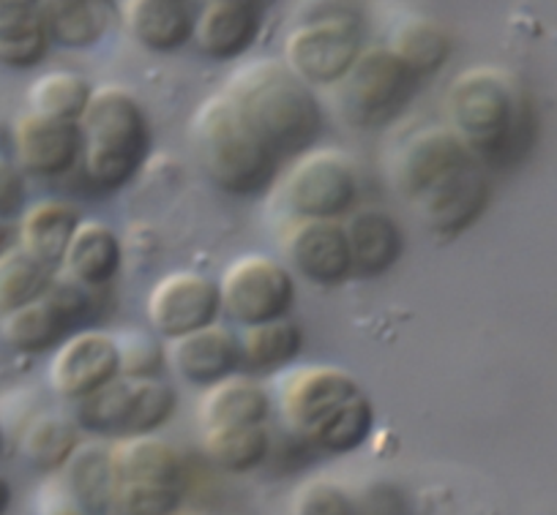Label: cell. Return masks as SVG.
Returning <instances> with one entry per match:
<instances>
[{"label":"cell","instance_id":"20","mask_svg":"<svg viewBox=\"0 0 557 515\" xmlns=\"http://www.w3.org/2000/svg\"><path fill=\"white\" fill-rule=\"evenodd\" d=\"M39 12L52 45L66 50H90L121 17L117 0H41Z\"/></svg>","mask_w":557,"mask_h":515},{"label":"cell","instance_id":"12","mask_svg":"<svg viewBox=\"0 0 557 515\" xmlns=\"http://www.w3.org/2000/svg\"><path fill=\"white\" fill-rule=\"evenodd\" d=\"M219 311H222L219 284L191 271L162 276L153 284L146 300L148 325L157 336L168 338V341L213 325Z\"/></svg>","mask_w":557,"mask_h":515},{"label":"cell","instance_id":"25","mask_svg":"<svg viewBox=\"0 0 557 515\" xmlns=\"http://www.w3.org/2000/svg\"><path fill=\"white\" fill-rule=\"evenodd\" d=\"M69 491L94 515H107L115 504V469H112V448L101 442H79L72 459L61 469Z\"/></svg>","mask_w":557,"mask_h":515},{"label":"cell","instance_id":"17","mask_svg":"<svg viewBox=\"0 0 557 515\" xmlns=\"http://www.w3.org/2000/svg\"><path fill=\"white\" fill-rule=\"evenodd\" d=\"M195 14L189 0H126L121 7L128 36L151 52H175L189 45Z\"/></svg>","mask_w":557,"mask_h":515},{"label":"cell","instance_id":"42","mask_svg":"<svg viewBox=\"0 0 557 515\" xmlns=\"http://www.w3.org/2000/svg\"><path fill=\"white\" fill-rule=\"evenodd\" d=\"M12 507V482L0 475V515H7Z\"/></svg>","mask_w":557,"mask_h":515},{"label":"cell","instance_id":"1","mask_svg":"<svg viewBox=\"0 0 557 515\" xmlns=\"http://www.w3.org/2000/svg\"><path fill=\"white\" fill-rule=\"evenodd\" d=\"M391 186L437 238H459L492 197L490 169L451 126H426L401 142L391 161Z\"/></svg>","mask_w":557,"mask_h":515},{"label":"cell","instance_id":"35","mask_svg":"<svg viewBox=\"0 0 557 515\" xmlns=\"http://www.w3.org/2000/svg\"><path fill=\"white\" fill-rule=\"evenodd\" d=\"M117 352H121V377L148 379L159 377L168 366V350L148 332L128 330L115 336Z\"/></svg>","mask_w":557,"mask_h":515},{"label":"cell","instance_id":"33","mask_svg":"<svg viewBox=\"0 0 557 515\" xmlns=\"http://www.w3.org/2000/svg\"><path fill=\"white\" fill-rule=\"evenodd\" d=\"M132 399V379L115 377L96 393L74 401V423L88 434H123Z\"/></svg>","mask_w":557,"mask_h":515},{"label":"cell","instance_id":"13","mask_svg":"<svg viewBox=\"0 0 557 515\" xmlns=\"http://www.w3.org/2000/svg\"><path fill=\"white\" fill-rule=\"evenodd\" d=\"M282 251L290 271L314 287H339L352 276L350 246L339 218L296 216L282 233Z\"/></svg>","mask_w":557,"mask_h":515},{"label":"cell","instance_id":"23","mask_svg":"<svg viewBox=\"0 0 557 515\" xmlns=\"http://www.w3.org/2000/svg\"><path fill=\"white\" fill-rule=\"evenodd\" d=\"M79 211L69 202L45 200L30 205L20 218V249L45 267H58L69 249L74 229L79 227Z\"/></svg>","mask_w":557,"mask_h":515},{"label":"cell","instance_id":"45","mask_svg":"<svg viewBox=\"0 0 557 515\" xmlns=\"http://www.w3.org/2000/svg\"><path fill=\"white\" fill-rule=\"evenodd\" d=\"M3 442H7V437H3V426H0V453H3Z\"/></svg>","mask_w":557,"mask_h":515},{"label":"cell","instance_id":"37","mask_svg":"<svg viewBox=\"0 0 557 515\" xmlns=\"http://www.w3.org/2000/svg\"><path fill=\"white\" fill-rule=\"evenodd\" d=\"M296 515H358V507L336 482L312 480L296 493Z\"/></svg>","mask_w":557,"mask_h":515},{"label":"cell","instance_id":"2","mask_svg":"<svg viewBox=\"0 0 557 515\" xmlns=\"http://www.w3.org/2000/svg\"><path fill=\"white\" fill-rule=\"evenodd\" d=\"M451 131L486 166H511L533 139V106L528 90L506 68L473 66L459 74L446 93Z\"/></svg>","mask_w":557,"mask_h":515},{"label":"cell","instance_id":"41","mask_svg":"<svg viewBox=\"0 0 557 515\" xmlns=\"http://www.w3.org/2000/svg\"><path fill=\"white\" fill-rule=\"evenodd\" d=\"M358 515H407V504L396 488L377 486L363 497V504L358 507Z\"/></svg>","mask_w":557,"mask_h":515},{"label":"cell","instance_id":"27","mask_svg":"<svg viewBox=\"0 0 557 515\" xmlns=\"http://www.w3.org/2000/svg\"><path fill=\"white\" fill-rule=\"evenodd\" d=\"M388 50L421 79L446 66L454 52V39L435 20L407 17L391 34Z\"/></svg>","mask_w":557,"mask_h":515},{"label":"cell","instance_id":"44","mask_svg":"<svg viewBox=\"0 0 557 515\" xmlns=\"http://www.w3.org/2000/svg\"><path fill=\"white\" fill-rule=\"evenodd\" d=\"M202 3H246V7H255L262 12L271 0H202Z\"/></svg>","mask_w":557,"mask_h":515},{"label":"cell","instance_id":"29","mask_svg":"<svg viewBox=\"0 0 557 515\" xmlns=\"http://www.w3.org/2000/svg\"><path fill=\"white\" fill-rule=\"evenodd\" d=\"M79 448V426L61 415H39L20 439L23 459L45 475H55Z\"/></svg>","mask_w":557,"mask_h":515},{"label":"cell","instance_id":"5","mask_svg":"<svg viewBox=\"0 0 557 515\" xmlns=\"http://www.w3.org/2000/svg\"><path fill=\"white\" fill-rule=\"evenodd\" d=\"M191 145L208 180L230 197L262 194L282 161L224 90L195 112Z\"/></svg>","mask_w":557,"mask_h":515},{"label":"cell","instance_id":"7","mask_svg":"<svg viewBox=\"0 0 557 515\" xmlns=\"http://www.w3.org/2000/svg\"><path fill=\"white\" fill-rule=\"evenodd\" d=\"M361 14L350 3L314 7L285 41V63L312 88L339 85L363 50Z\"/></svg>","mask_w":557,"mask_h":515},{"label":"cell","instance_id":"6","mask_svg":"<svg viewBox=\"0 0 557 515\" xmlns=\"http://www.w3.org/2000/svg\"><path fill=\"white\" fill-rule=\"evenodd\" d=\"M83 175L96 194L123 189L143 169L151 153V123L146 110L117 85L94 88L88 110L79 117Z\"/></svg>","mask_w":557,"mask_h":515},{"label":"cell","instance_id":"3","mask_svg":"<svg viewBox=\"0 0 557 515\" xmlns=\"http://www.w3.org/2000/svg\"><path fill=\"white\" fill-rule=\"evenodd\" d=\"M278 410L290 431L325 455L361 448L374 428V406L361 385L336 366L293 368L278 382Z\"/></svg>","mask_w":557,"mask_h":515},{"label":"cell","instance_id":"14","mask_svg":"<svg viewBox=\"0 0 557 515\" xmlns=\"http://www.w3.org/2000/svg\"><path fill=\"white\" fill-rule=\"evenodd\" d=\"M115 377H121V352L110 332H72L50 361V388L72 404L96 393Z\"/></svg>","mask_w":557,"mask_h":515},{"label":"cell","instance_id":"40","mask_svg":"<svg viewBox=\"0 0 557 515\" xmlns=\"http://www.w3.org/2000/svg\"><path fill=\"white\" fill-rule=\"evenodd\" d=\"M41 0H0V39L17 34L20 28L41 17Z\"/></svg>","mask_w":557,"mask_h":515},{"label":"cell","instance_id":"8","mask_svg":"<svg viewBox=\"0 0 557 515\" xmlns=\"http://www.w3.org/2000/svg\"><path fill=\"white\" fill-rule=\"evenodd\" d=\"M416 85V74L388 47H363L339 83L342 112L358 128L385 126L410 104Z\"/></svg>","mask_w":557,"mask_h":515},{"label":"cell","instance_id":"21","mask_svg":"<svg viewBox=\"0 0 557 515\" xmlns=\"http://www.w3.org/2000/svg\"><path fill=\"white\" fill-rule=\"evenodd\" d=\"M123 262L121 238L96 218H83L74 229L69 249L63 254V271L66 278L77 281L85 289L107 287L117 276Z\"/></svg>","mask_w":557,"mask_h":515},{"label":"cell","instance_id":"4","mask_svg":"<svg viewBox=\"0 0 557 515\" xmlns=\"http://www.w3.org/2000/svg\"><path fill=\"white\" fill-rule=\"evenodd\" d=\"M224 93L278 159L307 153L323 134V106L312 85L278 58L246 63L230 77Z\"/></svg>","mask_w":557,"mask_h":515},{"label":"cell","instance_id":"22","mask_svg":"<svg viewBox=\"0 0 557 515\" xmlns=\"http://www.w3.org/2000/svg\"><path fill=\"white\" fill-rule=\"evenodd\" d=\"M112 469L117 486L123 482H153V486H184V455L153 434L126 437L112 444Z\"/></svg>","mask_w":557,"mask_h":515},{"label":"cell","instance_id":"16","mask_svg":"<svg viewBox=\"0 0 557 515\" xmlns=\"http://www.w3.org/2000/svg\"><path fill=\"white\" fill-rule=\"evenodd\" d=\"M168 363L184 382L211 388L240 372V343L227 327L213 322L173 338L168 347Z\"/></svg>","mask_w":557,"mask_h":515},{"label":"cell","instance_id":"43","mask_svg":"<svg viewBox=\"0 0 557 515\" xmlns=\"http://www.w3.org/2000/svg\"><path fill=\"white\" fill-rule=\"evenodd\" d=\"M7 249H12V229H9V224L0 218V254Z\"/></svg>","mask_w":557,"mask_h":515},{"label":"cell","instance_id":"38","mask_svg":"<svg viewBox=\"0 0 557 515\" xmlns=\"http://www.w3.org/2000/svg\"><path fill=\"white\" fill-rule=\"evenodd\" d=\"M36 515H94L63 482V477H50L36 491Z\"/></svg>","mask_w":557,"mask_h":515},{"label":"cell","instance_id":"19","mask_svg":"<svg viewBox=\"0 0 557 515\" xmlns=\"http://www.w3.org/2000/svg\"><path fill=\"white\" fill-rule=\"evenodd\" d=\"M262 12L246 3H202L195 14V36L191 41L202 55L213 61H235L260 36Z\"/></svg>","mask_w":557,"mask_h":515},{"label":"cell","instance_id":"39","mask_svg":"<svg viewBox=\"0 0 557 515\" xmlns=\"http://www.w3.org/2000/svg\"><path fill=\"white\" fill-rule=\"evenodd\" d=\"M23 202H25L23 169L0 155V218L9 222V218L17 216V213L23 211Z\"/></svg>","mask_w":557,"mask_h":515},{"label":"cell","instance_id":"15","mask_svg":"<svg viewBox=\"0 0 557 515\" xmlns=\"http://www.w3.org/2000/svg\"><path fill=\"white\" fill-rule=\"evenodd\" d=\"M14 153L17 166L34 178H63L83 159L79 123L25 112L14 123Z\"/></svg>","mask_w":557,"mask_h":515},{"label":"cell","instance_id":"11","mask_svg":"<svg viewBox=\"0 0 557 515\" xmlns=\"http://www.w3.org/2000/svg\"><path fill=\"white\" fill-rule=\"evenodd\" d=\"M88 309V289L72 278L52 281L39 300L0 316V336L20 355H41L77 332Z\"/></svg>","mask_w":557,"mask_h":515},{"label":"cell","instance_id":"28","mask_svg":"<svg viewBox=\"0 0 557 515\" xmlns=\"http://www.w3.org/2000/svg\"><path fill=\"white\" fill-rule=\"evenodd\" d=\"M202 448H206V455L211 459L213 466L244 475V472L257 469L268 461V455H271V434L265 431V423L208 428L206 437H202Z\"/></svg>","mask_w":557,"mask_h":515},{"label":"cell","instance_id":"10","mask_svg":"<svg viewBox=\"0 0 557 515\" xmlns=\"http://www.w3.org/2000/svg\"><path fill=\"white\" fill-rule=\"evenodd\" d=\"M282 200L293 216L342 218L358 200V178L339 150H307L282 180Z\"/></svg>","mask_w":557,"mask_h":515},{"label":"cell","instance_id":"34","mask_svg":"<svg viewBox=\"0 0 557 515\" xmlns=\"http://www.w3.org/2000/svg\"><path fill=\"white\" fill-rule=\"evenodd\" d=\"M184 502L181 486H153V482H123L115 488L117 515H175Z\"/></svg>","mask_w":557,"mask_h":515},{"label":"cell","instance_id":"26","mask_svg":"<svg viewBox=\"0 0 557 515\" xmlns=\"http://www.w3.org/2000/svg\"><path fill=\"white\" fill-rule=\"evenodd\" d=\"M240 343V368L249 374H273L290 366L304 350V330L298 322L271 319L246 327Z\"/></svg>","mask_w":557,"mask_h":515},{"label":"cell","instance_id":"30","mask_svg":"<svg viewBox=\"0 0 557 515\" xmlns=\"http://www.w3.org/2000/svg\"><path fill=\"white\" fill-rule=\"evenodd\" d=\"M94 96L88 79L77 72H47L30 85L28 104L30 112L58 121L79 123L83 112L88 110V101Z\"/></svg>","mask_w":557,"mask_h":515},{"label":"cell","instance_id":"36","mask_svg":"<svg viewBox=\"0 0 557 515\" xmlns=\"http://www.w3.org/2000/svg\"><path fill=\"white\" fill-rule=\"evenodd\" d=\"M52 39L45 20H34L30 25L20 28L17 34L0 39V63L9 68H34L50 52Z\"/></svg>","mask_w":557,"mask_h":515},{"label":"cell","instance_id":"9","mask_svg":"<svg viewBox=\"0 0 557 515\" xmlns=\"http://www.w3.org/2000/svg\"><path fill=\"white\" fill-rule=\"evenodd\" d=\"M222 311L238 325L251 327L282 319L296 303L290 267L265 254H246L224 271L219 281Z\"/></svg>","mask_w":557,"mask_h":515},{"label":"cell","instance_id":"18","mask_svg":"<svg viewBox=\"0 0 557 515\" xmlns=\"http://www.w3.org/2000/svg\"><path fill=\"white\" fill-rule=\"evenodd\" d=\"M347 246H350L352 273L361 278H377L399 262L405 251V235L391 213L380 208L347 213L345 222Z\"/></svg>","mask_w":557,"mask_h":515},{"label":"cell","instance_id":"32","mask_svg":"<svg viewBox=\"0 0 557 515\" xmlns=\"http://www.w3.org/2000/svg\"><path fill=\"white\" fill-rule=\"evenodd\" d=\"M175 410H178V395L164 379H132V399H128V415L121 437L159 431L173 420Z\"/></svg>","mask_w":557,"mask_h":515},{"label":"cell","instance_id":"31","mask_svg":"<svg viewBox=\"0 0 557 515\" xmlns=\"http://www.w3.org/2000/svg\"><path fill=\"white\" fill-rule=\"evenodd\" d=\"M52 284L50 267L12 246L0 254V316L12 314L23 305L34 303Z\"/></svg>","mask_w":557,"mask_h":515},{"label":"cell","instance_id":"24","mask_svg":"<svg viewBox=\"0 0 557 515\" xmlns=\"http://www.w3.org/2000/svg\"><path fill=\"white\" fill-rule=\"evenodd\" d=\"M268 412H271V399L265 390L251 377H240V374H233V377L206 388V395L200 401L202 431L265 423Z\"/></svg>","mask_w":557,"mask_h":515}]
</instances>
